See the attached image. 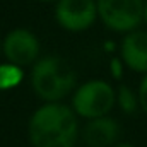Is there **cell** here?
Wrapping results in <instances>:
<instances>
[{"mask_svg": "<svg viewBox=\"0 0 147 147\" xmlns=\"http://www.w3.org/2000/svg\"><path fill=\"white\" fill-rule=\"evenodd\" d=\"M116 105V89L105 79L82 82L72 92L70 108L79 118L94 120L110 115Z\"/></svg>", "mask_w": 147, "mask_h": 147, "instance_id": "3", "label": "cell"}, {"mask_svg": "<svg viewBox=\"0 0 147 147\" xmlns=\"http://www.w3.org/2000/svg\"><path fill=\"white\" fill-rule=\"evenodd\" d=\"M28 137L33 147H75L79 116L65 103H43L28 121Z\"/></svg>", "mask_w": 147, "mask_h": 147, "instance_id": "1", "label": "cell"}, {"mask_svg": "<svg viewBox=\"0 0 147 147\" xmlns=\"http://www.w3.org/2000/svg\"><path fill=\"white\" fill-rule=\"evenodd\" d=\"M120 135L121 127L110 115L87 120L80 130V137L86 147H113L118 144Z\"/></svg>", "mask_w": 147, "mask_h": 147, "instance_id": "7", "label": "cell"}, {"mask_svg": "<svg viewBox=\"0 0 147 147\" xmlns=\"http://www.w3.org/2000/svg\"><path fill=\"white\" fill-rule=\"evenodd\" d=\"M120 58L123 65L137 74H147V31L135 29L127 33L120 43Z\"/></svg>", "mask_w": 147, "mask_h": 147, "instance_id": "8", "label": "cell"}, {"mask_svg": "<svg viewBox=\"0 0 147 147\" xmlns=\"http://www.w3.org/2000/svg\"><path fill=\"white\" fill-rule=\"evenodd\" d=\"M113 147H135L134 144H128V142H118L116 146H113Z\"/></svg>", "mask_w": 147, "mask_h": 147, "instance_id": "13", "label": "cell"}, {"mask_svg": "<svg viewBox=\"0 0 147 147\" xmlns=\"http://www.w3.org/2000/svg\"><path fill=\"white\" fill-rule=\"evenodd\" d=\"M123 69H125V65H123L121 58H111L110 60V70H111L113 79L120 80V79L123 77Z\"/></svg>", "mask_w": 147, "mask_h": 147, "instance_id": "12", "label": "cell"}, {"mask_svg": "<svg viewBox=\"0 0 147 147\" xmlns=\"http://www.w3.org/2000/svg\"><path fill=\"white\" fill-rule=\"evenodd\" d=\"M38 2H43V3H57L58 0H38Z\"/></svg>", "mask_w": 147, "mask_h": 147, "instance_id": "15", "label": "cell"}, {"mask_svg": "<svg viewBox=\"0 0 147 147\" xmlns=\"http://www.w3.org/2000/svg\"><path fill=\"white\" fill-rule=\"evenodd\" d=\"M31 87L43 103H63L77 87V74L72 65L57 55L39 57L31 67Z\"/></svg>", "mask_w": 147, "mask_h": 147, "instance_id": "2", "label": "cell"}, {"mask_svg": "<svg viewBox=\"0 0 147 147\" xmlns=\"http://www.w3.org/2000/svg\"><path fill=\"white\" fill-rule=\"evenodd\" d=\"M116 105L125 115H134L140 110L139 94L127 84H120L116 87Z\"/></svg>", "mask_w": 147, "mask_h": 147, "instance_id": "10", "label": "cell"}, {"mask_svg": "<svg viewBox=\"0 0 147 147\" xmlns=\"http://www.w3.org/2000/svg\"><path fill=\"white\" fill-rule=\"evenodd\" d=\"M0 51H2V39H0Z\"/></svg>", "mask_w": 147, "mask_h": 147, "instance_id": "16", "label": "cell"}, {"mask_svg": "<svg viewBox=\"0 0 147 147\" xmlns=\"http://www.w3.org/2000/svg\"><path fill=\"white\" fill-rule=\"evenodd\" d=\"M55 21L69 33H84L98 21L96 0H58L55 3Z\"/></svg>", "mask_w": 147, "mask_h": 147, "instance_id": "6", "label": "cell"}, {"mask_svg": "<svg viewBox=\"0 0 147 147\" xmlns=\"http://www.w3.org/2000/svg\"><path fill=\"white\" fill-rule=\"evenodd\" d=\"M98 19L113 33H132L144 22L146 0H96Z\"/></svg>", "mask_w": 147, "mask_h": 147, "instance_id": "4", "label": "cell"}, {"mask_svg": "<svg viewBox=\"0 0 147 147\" xmlns=\"http://www.w3.org/2000/svg\"><path fill=\"white\" fill-rule=\"evenodd\" d=\"M144 22L147 24V0H146V7H144Z\"/></svg>", "mask_w": 147, "mask_h": 147, "instance_id": "14", "label": "cell"}, {"mask_svg": "<svg viewBox=\"0 0 147 147\" xmlns=\"http://www.w3.org/2000/svg\"><path fill=\"white\" fill-rule=\"evenodd\" d=\"M2 53L9 63L21 69L33 67L41 57L39 38L28 28H14L2 39Z\"/></svg>", "mask_w": 147, "mask_h": 147, "instance_id": "5", "label": "cell"}, {"mask_svg": "<svg viewBox=\"0 0 147 147\" xmlns=\"http://www.w3.org/2000/svg\"><path fill=\"white\" fill-rule=\"evenodd\" d=\"M137 94H139V103H140V110L147 115V74L142 77L140 84H139V89H137Z\"/></svg>", "mask_w": 147, "mask_h": 147, "instance_id": "11", "label": "cell"}, {"mask_svg": "<svg viewBox=\"0 0 147 147\" xmlns=\"http://www.w3.org/2000/svg\"><path fill=\"white\" fill-rule=\"evenodd\" d=\"M22 80H24V69L9 62L0 63V91L2 92L19 87Z\"/></svg>", "mask_w": 147, "mask_h": 147, "instance_id": "9", "label": "cell"}]
</instances>
